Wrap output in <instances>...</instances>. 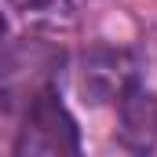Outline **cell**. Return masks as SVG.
Segmentation results:
<instances>
[{"label":"cell","instance_id":"obj_1","mask_svg":"<svg viewBox=\"0 0 157 157\" xmlns=\"http://www.w3.org/2000/svg\"><path fill=\"white\" fill-rule=\"evenodd\" d=\"M77 150V121L70 117V110L59 102L51 88H37L26 102V117L15 135V157H62Z\"/></svg>","mask_w":157,"mask_h":157},{"label":"cell","instance_id":"obj_4","mask_svg":"<svg viewBox=\"0 0 157 157\" xmlns=\"http://www.w3.org/2000/svg\"><path fill=\"white\" fill-rule=\"evenodd\" d=\"M11 11L37 26H59L73 18V0H7Z\"/></svg>","mask_w":157,"mask_h":157},{"label":"cell","instance_id":"obj_2","mask_svg":"<svg viewBox=\"0 0 157 157\" xmlns=\"http://www.w3.org/2000/svg\"><path fill=\"white\" fill-rule=\"evenodd\" d=\"M80 95L91 106L121 102L128 88H135V59L124 48H91L80 59Z\"/></svg>","mask_w":157,"mask_h":157},{"label":"cell","instance_id":"obj_3","mask_svg":"<svg viewBox=\"0 0 157 157\" xmlns=\"http://www.w3.org/2000/svg\"><path fill=\"white\" fill-rule=\"evenodd\" d=\"M121 143L128 150H154L157 143V95L128 88L121 99Z\"/></svg>","mask_w":157,"mask_h":157}]
</instances>
